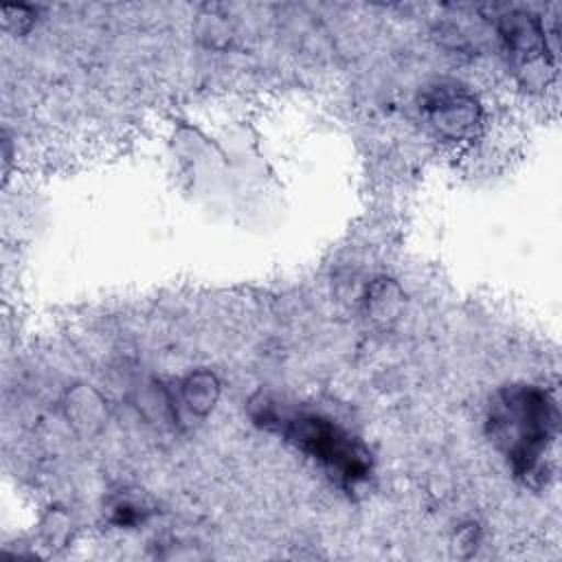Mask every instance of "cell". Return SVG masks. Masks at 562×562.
<instances>
[{"label":"cell","instance_id":"obj_1","mask_svg":"<svg viewBox=\"0 0 562 562\" xmlns=\"http://www.w3.org/2000/svg\"><path fill=\"white\" fill-rule=\"evenodd\" d=\"M555 404L536 386H509L490 408V432L520 476L540 470L555 430Z\"/></svg>","mask_w":562,"mask_h":562},{"label":"cell","instance_id":"obj_2","mask_svg":"<svg viewBox=\"0 0 562 562\" xmlns=\"http://www.w3.org/2000/svg\"><path fill=\"white\" fill-rule=\"evenodd\" d=\"M259 419H263L268 428L288 437V441L325 465L342 483L356 485L367 479L371 465L369 452L351 432L329 417L307 411H277L266 404V413Z\"/></svg>","mask_w":562,"mask_h":562}]
</instances>
